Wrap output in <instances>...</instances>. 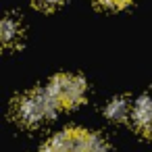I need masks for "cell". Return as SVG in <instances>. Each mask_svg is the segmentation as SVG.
Instances as JSON below:
<instances>
[{"mask_svg": "<svg viewBox=\"0 0 152 152\" xmlns=\"http://www.w3.org/2000/svg\"><path fill=\"white\" fill-rule=\"evenodd\" d=\"M58 110H61V106L54 100V96L48 92V88L27 92V94L19 96L13 104L15 121H19L21 125H27V127H36L40 123L52 119Z\"/></svg>", "mask_w": 152, "mask_h": 152, "instance_id": "cell-1", "label": "cell"}, {"mask_svg": "<svg viewBox=\"0 0 152 152\" xmlns=\"http://www.w3.org/2000/svg\"><path fill=\"white\" fill-rule=\"evenodd\" d=\"M86 79L77 77V75H69V73H61L56 77H52V81L48 83V92L54 96V100L58 102L61 108H75L83 102L86 98Z\"/></svg>", "mask_w": 152, "mask_h": 152, "instance_id": "cell-2", "label": "cell"}, {"mask_svg": "<svg viewBox=\"0 0 152 152\" xmlns=\"http://www.w3.org/2000/svg\"><path fill=\"white\" fill-rule=\"evenodd\" d=\"M131 121L142 135L152 137V98L150 96H142L135 100L131 110Z\"/></svg>", "mask_w": 152, "mask_h": 152, "instance_id": "cell-3", "label": "cell"}, {"mask_svg": "<svg viewBox=\"0 0 152 152\" xmlns=\"http://www.w3.org/2000/svg\"><path fill=\"white\" fill-rule=\"evenodd\" d=\"M73 152H108V146H106L102 135L92 133V131H83V129H75Z\"/></svg>", "mask_w": 152, "mask_h": 152, "instance_id": "cell-4", "label": "cell"}, {"mask_svg": "<svg viewBox=\"0 0 152 152\" xmlns=\"http://www.w3.org/2000/svg\"><path fill=\"white\" fill-rule=\"evenodd\" d=\"M21 36H23V27H21L19 19L7 15L4 21H2V29H0V40H2V46H4V48L17 46L19 40H21Z\"/></svg>", "mask_w": 152, "mask_h": 152, "instance_id": "cell-5", "label": "cell"}, {"mask_svg": "<svg viewBox=\"0 0 152 152\" xmlns=\"http://www.w3.org/2000/svg\"><path fill=\"white\" fill-rule=\"evenodd\" d=\"M131 110H133V106L129 104V100H127L125 96H119V98H113V100L108 102L104 115H106L110 121L121 123V121H125V119L131 115Z\"/></svg>", "mask_w": 152, "mask_h": 152, "instance_id": "cell-6", "label": "cell"}, {"mask_svg": "<svg viewBox=\"0 0 152 152\" xmlns=\"http://www.w3.org/2000/svg\"><path fill=\"white\" fill-rule=\"evenodd\" d=\"M73 135H75V129H65L56 133L40 152H73Z\"/></svg>", "mask_w": 152, "mask_h": 152, "instance_id": "cell-7", "label": "cell"}, {"mask_svg": "<svg viewBox=\"0 0 152 152\" xmlns=\"http://www.w3.org/2000/svg\"><path fill=\"white\" fill-rule=\"evenodd\" d=\"M31 4L40 11H54L63 4V0H31Z\"/></svg>", "mask_w": 152, "mask_h": 152, "instance_id": "cell-8", "label": "cell"}, {"mask_svg": "<svg viewBox=\"0 0 152 152\" xmlns=\"http://www.w3.org/2000/svg\"><path fill=\"white\" fill-rule=\"evenodd\" d=\"M100 7H106V9H125L131 0H96Z\"/></svg>", "mask_w": 152, "mask_h": 152, "instance_id": "cell-9", "label": "cell"}]
</instances>
